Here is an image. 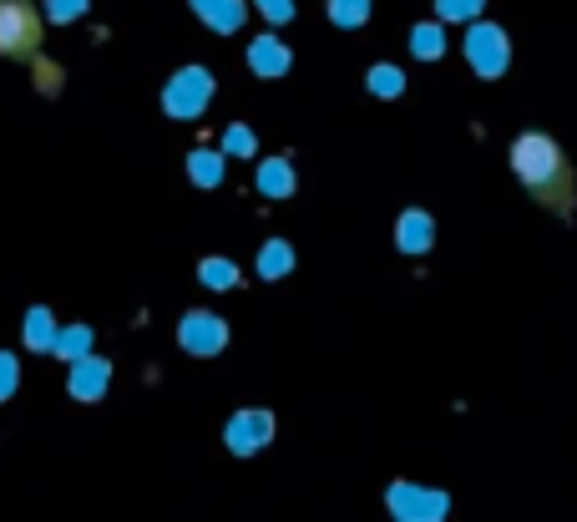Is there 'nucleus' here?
I'll use <instances>...</instances> for the list:
<instances>
[{"instance_id": "1", "label": "nucleus", "mask_w": 577, "mask_h": 522, "mask_svg": "<svg viewBox=\"0 0 577 522\" xmlns=\"http://www.w3.org/2000/svg\"><path fill=\"white\" fill-rule=\"evenodd\" d=\"M512 168H517L522 188H527L542 208H552L557 218H572V208H577V178H572L567 153H562L547 132H522V137L512 142Z\"/></svg>"}, {"instance_id": "2", "label": "nucleus", "mask_w": 577, "mask_h": 522, "mask_svg": "<svg viewBox=\"0 0 577 522\" xmlns=\"http://www.w3.org/2000/svg\"><path fill=\"white\" fill-rule=\"evenodd\" d=\"M208 102H213V71L208 66H183V71H173V82L162 87V112L178 117V122L203 117Z\"/></svg>"}, {"instance_id": "3", "label": "nucleus", "mask_w": 577, "mask_h": 522, "mask_svg": "<svg viewBox=\"0 0 577 522\" xmlns=\"http://www.w3.org/2000/svg\"><path fill=\"white\" fill-rule=\"evenodd\" d=\"M41 51V16L26 0H0V56L36 61Z\"/></svg>"}, {"instance_id": "4", "label": "nucleus", "mask_w": 577, "mask_h": 522, "mask_svg": "<svg viewBox=\"0 0 577 522\" xmlns=\"http://www.w3.org/2000/svg\"><path fill=\"white\" fill-rule=\"evenodd\" d=\"M385 507H390L395 522H446L451 497L436 492V487H416V482H390Z\"/></svg>"}, {"instance_id": "5", "label": "nucleus", "mask_w": 577, "mask_h": 522, "mask_svg": "<svg viewBox=\"0 0 577 522\" xmlns=\"http://www.w3.org/2000/svg\"><path fill=\"white\" fill-rule=\"evenodd\" d=\"M466 61L476 77H502L507 61H512V46H507V31L491 26V21H476L466 31Z\"/></svg>"}, {"instance_id": "6", "label": "nucleus", "mask_w": 577, "mask_h": 522, "mask_svg": "<svg viewBox=\"0 0 577 522\" xmlns=\"http://www.w3.org/2000/svg\"><path fill=\"white\" fill-rule=\"evenodd\" d=\"M223 441H228V452H233V457H254V452H264V446L274 441V411H264V406H243V411H233V421L223 426Z\"/></svg>"}, {"instance_id": "7", "label": "nucleus", "mask_w": 577, "mask_h": 522, "mask_svg": "<svg viewBox=\"0 0 577 522\" xmlns=\"http://www.w3.org/2000/svg\"><path fill=\"white\" fill-rule=\"evenodd\" d=\"M178 345L188 350V355H218L223 345H228V325L213 315V310H188L183 320H178Z\"/></svg>"}, {"instance_id": "8", "label": "nucleus", "mask_w": 577, "mask_h": 522, "mask_svg": "<svg viewBox=\"0 0 577 522\" xmlns=\"http://www.w3.org/2000/svg\"><path fill=\"white\" fill-rule=\"evenodd\" d=\"M107 386H112V365H107V360H97V355H81V360H71V376H66L71 401L92 406V401H102V396H107Z\"/></svg>"}, {"instance_id": "9", "label": "nucleus", "mask_w": 577, "mask_h": 522, "mask_svg": "<svg viewBox=\"0 0 577 522\" xmlns=\"http://www.w3.org/2000/svg\"><path fill=\"white\" fill-rule=\"evenodd\" d=\"M395 244H400L405 254H426V249L436 244V218H431L426 208H405L400 223H395Z\"/></svg>"}, {"instance_id": "10", "label": "nucleus", "mask_w": 577, "mask_h": 522, "mask_svg": "<svg viewBox=\"0 0 577 522\" xmlns=\"http://www.w3.org/2000/svg\"><path fill=\"white\" fill-rule=\"evenodd\" d=\"M249 66H254V77H284L294 66V51L279 36H254L249 41Z\"/></svg>"}, {"instance_id": "11", "label": "nucleus", "mask_w": 577, "mask_h": 522, "mask_svg": "<svg viewBox=\"0 0 577 522\" xmlns=\"http://www.w3.org/2000/svg\"><path fill=\"white\" fill-rule=\"evenodd\" d=\"M188 6H193V16H198L208 31H218V36H233V31L243 26V16H249V11H243V0H188Z\"/></svg>"}, {"instance_id": "12", "label": "nucleus", "mask_w": 577, "mask_h": 522, "mask_svg": "<svg viewBox=\"0 0 577 522\" xmlns=\"http://www.w3.org/2000/svg\"><path fill=\"white\" fill-rule=\"evenodd\" d=\"M259 193H269V198H289V193H294V168H289V158H269V163L259 168Z\"/></svg>"}, {"instance_id": "13", "label": "nucleus", "mask_w": 577, "mask_h": 522, "mask_svg": "<svg viewBox=\"0 0 577 522\" xmlns=\"http://www.w3.org/2000/svg\"><path fill=\"white\" fill-rule=\"evenodd\" d=\"M56 320H51V310L46 305H36V310H26V345L31 350H56Z\"/></svg>"}, {"instance_id": "14", "label": "nucleus", "mask_w": 577, "mask_h": 522, "mask_svg": "<svg viewBox=\"0 0 577 522\" xmlns=\"http://www.w3.org/2000/svg\"><path fill=\"white\" fill-rule=\"evenodd\" d=\"M188 178L198 188H218L223 183V153H208V147H198V153L188 158Z\"/></svg>"}, {"instance_id": "15", "label": "nucleus", "mask_w": 577, "mask_h": 522, "mask_svg": "<svg viewBox=\"0 0 577 522\" xmlns=\"http://www.w3.org/2000/svg\"><path fill=\"white\" fill-rule=\"evenodd\" d=\"M294 269V249L284 244V239H269L264 249H259V274L264 279H284Z\"/></svg>"}, {"instance_id": "16", "label": "nucleus", "mask_w": 577, "mask_h": 522, "mask_svg": "<svg viewBox=\"0 0 577 522\" xmlns=\"http://www.w3.org/2000/svg\"><path fill=\"white\" fill-rule=\"evenodd\" d=\"M198 279H203L208 289L228 294V289H238V279H243V274H238V264H233V259H203V264H198Z\"/></svg>"}, {"instance_id": "17", "label": "nucleus", "mask_w": 577, "mask_h": 522, "mask_svg": "<svg viewBox=\"0 0 577 522\" xmlns=\"http://www.w3.org/2000/svg\"><path fill=\"white\" fill-rule=\"evenodd\" d=\"M365 82H370V92H375V97H400V92H405V71L380 61V66H370V71H365Z\"/></svg>"}, {"instance_id": "18", "label": "nucleus", "mask_w": 577, "mask_h": 522, "mask_svg": "<svg viewBox=\"0 0 577 522\" xmlns=\"http://www.w3.org/2000/svg\"><path fill=\"white\" fill-rule=\"evenodd\" d=\"M56 355L61 360H81V355H92V330L87 325H66L56 335Z\"/></svg>"}, {"instance_id": "19", "label": "nucleus", "mask_w": 577, "mask_h": 522, "mask_svg": "<svg viewBox=\"0 0 577 522\" xmlns=\"http://www.w3.org/2000/svg\"><path fill=\"white\" fill-rule=\"evenodd\" d=\"M410 51H416L421 61L441 56V51H446V36H441V26H436V21H421L416 31H410Z\"/></svg>"}, {"instance_id": "20", "label": "nucleus", "mask_w": 577, "mask_h": 522, "mask_svg": "<svg viewBox=\"0 0 577 522\" xmlns=\"http://www.w3.org/2000/svg\"><path fill=\"white\" fill-rule=\"evenodd\" d=\"M329 21L335 26H365L370 21V0H329Z\"/></svg>"}, {"instance_id": "21", "label": "nucleus", "mask_w": 577, "mask_h": 522, "mask_svg": "<svg viewBox=\"0 0 577 522\" xmlns=\"http://www.w3.org/2000/svg\"><path fill=\"white\" fill-rule=\"evenodd\" d=\"M223 153H233V158H254V132L243 127V122H233V127L223 132Z\"/></svg>"}, {"instance_id": "22", "label": "nucleus", "mask_w": 577, "mask_h": 522, "mask_svg": "<svg viewBox=\"0 0 577 522\" xmlns=\"http://www.w3.org/2000/svg\"><path fill=\"white\" fill-rule=\"evenodd\" d=\"M21 386V370H16V355L11 350H0V401H11Z\"/></svg>"}, {"instance_id": "23", "label": "nucleus", "mask_w": 577, "mask_h": 522, "mask_svg": "<svg viewBox=\"0 0 577 522\" xmlns=\"http://www.w3.org/2000/svg\"><path fill=\"white\" fill-rule=\"evenodd\" d=\"M481 11V0H436V16L441 21H471Z\"/></svg>"}, {"instance_id": "24", "label": "nucleus", "mask_w": 577, "mask_h": 522, "mask_svg": "<svg viewBox=\"0 0 577 522\" xmlns=\"http://www.w3.org/2000/svg\"><path fill=\"white\" fill-rule=\"evenodd\" d=\"M46 16L51 21H76V16H87V0H46Z\"/></svg>"}, {"instance_id": "25", "label": "nucleus", "mask_w": 577, "mask_h": 522, "mask_svg": "<svg viewBox=\"0 0 577 522\" xmlns=\"http://www.w3.org/2000/svg\"><path fill=\"white\" fill-rule=\"evenodd\" d=\"M259 11H264L274 26H284V21L294 16V0H259Z\"/></svg>"}]
</instances>
